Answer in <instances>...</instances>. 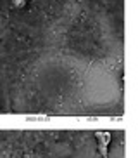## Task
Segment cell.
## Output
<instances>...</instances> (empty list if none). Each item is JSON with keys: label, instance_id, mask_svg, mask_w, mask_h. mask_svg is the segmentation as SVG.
Listing matches in <instances>:
<instances>
[{"label": "cell", "instance_id": "obj_1", "mask_svg": "<svg viewBox=\"0 0 138 158\" xmlns=\"http://www.w3.org/2000/svg\"><path fill=\"white\" fill-rule=\"evenodd\" d=\"M24 4H26V0H12V5H16V7H23Z\"/></svg>", "mask_w": 138, "mask_h": 158}]
</instances>
